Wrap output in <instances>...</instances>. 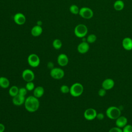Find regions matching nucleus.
Here are the masks:
<instances>
[{"label":"nucleus","mask_w":132,"mask_h":132,"mask_svg":"<svg viewBox=\"0 0 132 132\" xmlns=\"http://www.w3.org/2000/svg\"><path fill=\"white\" fill-rule=\"evenodd\" d=\"M25 99V96L18 94L16 96L12 97V102L14 105L16 106H20L24 104Z\"/></svg>","instance_id":"nucleus-12"},{"label":"nucleus","mask_w":132,"mask_h":132,"mask_svg":"<svg viewBox=\"0 0 132 132\" xmlns=\"http://www.w3.org/2000/svg\"><path fill=\"white\" fill-rule=\"evenodd\" d=\"M96 118H97L99 120H102L104 118V115L102 113H97V116H96Z\"/></svg>","instance_id":"nucleus-31"},{"label":"nucleus","mask_w":132,"mask_h":132,"mask_svg":"<svg viewBox=\"0 0 132 132\" xmlns=\"http://www.w3.org/2000/svg\"><path fill=\"white\" fill-rule=\"evenodd\" d=\"M5 130V125L0 123V132H4Z\"/></svg>","instance_id":"nucleus-33"},{"label":"nucleus","mask_w":132,"mask_h":132,"mask_svg":"<svg viewBox=\"0 0 132 132\" xmlns=\"http://www.w3.org/2000/svg\"><path fill=\"white\" fill-rule=\"evenodd\" d=\"M60 90L61 93L63 94H67L70 92V87L66 85H63L60 87Z\"/></svg>","instance_id":"nucleus-26"},{"label":"nucleus","mask_w":132,"mask_h":132,"mask_svg":"<svg viewBox=\"0 0 132 132\" xmlns=\"http://www.w3.org/2000/svg\"><path fill=\"white\" fill-rule=\"evenodd\" d=\"M79 15L85 19H90L93 16V12L92 10L87 7H84L79 9Z\"/></svg>","instance_id":"nucleus-7"},{"label":"nucleus","mask_w":132,"mask_h":132,"mask_svg":"<svg viewBox=\"0 0 132 132\" xmlns=\"http://www.w3.org/2000/svg\"><path fill=\"white\" fill-rule=\"evenodd\" d=\"M57 63L60 67H65L69 63V58L68 56L63 53L60 54L57 57Z\"/></svg>","instance_id":"nucleus-10"},{"label":"nucleus","mask_w":132,"mask_h":132,"mask_svg":"<svg viewBox=\"0 0 132 132\" xmlns=\"http://www.w3.org/2000/svg\"><path fill=\"white\" fill-rule=\"evenodd\" d=\"M123 132H132V125L130 124H127L122 129Z\"/></svg>","instance_id":"nucleus-27"},{"label":"nucleus","mask_w":132,"mask_h":132,"mask_svg":"<svg viewBox=\"0 0 132 132\" xmlns=\"http://www.w3.org/2000/svg\"><path fill=\"white\" fill-rule=\"evenodd\" d=\"M53 46L56 50H59L61 48L62 46V42L61 40L58 39H55L53 42Z\"/></svg>","instance_id":"nucleus-22"},{"label":"nucleus","mask_w":132,"mask_h":132,"mask_svg":"<svg viewBox=\"0 0 132 132\" xmlns=\"http://www.w3.org/2000/svg\"><path fill=\"white\" fill-rule=\"evenodd\" d=\"M44 93V89L42 86H37L33 90V95L39 98L41 97Z\"/></svg>","instance_id":"nucleus-17"},{"label":"nucleus","mask_w":132,"mask_h":132,"mask_svg":"<svg viewBox=\"0 0 132 132\" xmlns=\"http://www.w3.org/2000/svg\"><path fill=\"white\" fill-rule=\"evenodd\" d=\"M13 20L16 24L19 25H22L25 23L26 18L23 13L19 12L14 15Z\"/></svg>","instance_id":"nucleus-13"},{"label":"nucleus","mask_w":132,"mask_h":132,"mask_svg":"<svg viewBox=\"0 0 132 132\" xmlns=\"http://www.w3.org/2000/svg\"><path fill=\"white\" fill-rule=\"evenodd\" d=\"M87 33L88 28L85 24H78L74 28V34L78 38H82L86 36Z\"/></svg>","instance_id":"nucleus-4"},{"label":"nucleus","mask_w":132,"mask_h":132,"mask_svg":"<svg viewBox=\"0 0 132 132\" xmlns=\"http://www.w3.org/2000/svg\"><path fill=\"white\" fill-rule=\"evenodd\" d=\"M43 29L41 26L36 25L34 26L31 30V34L34 37L39 36L42 33Z\"/></svg>","instance_id":"nucleus-18"},{"label":"nucleus","mask_w":132,"mask_h":132,"mask_svg":"<svg viewBox=\"0 0 132 132\" xmlns=\"http://www.w3.org/2000/svg\"><path fill=\"white\" fill-rule=\"evenodd\" d=\"M90 48L89 44L87 41H82L77 46V51L78 53L84 54L87 53Z\"/></svg>","instance_id":"nucleus-11"},{"label":"nucleus","mask_w":132,"mask_h":132,"mask_svg":"<svg viewBox=\"0 0 132 132\" xmlns=\"http://www.w3.org/2000/svg\"><path fill=\"white\" fill-rule=\"evenodd\" d=\"M79 9L78 7L76 5H72L70 7V12L74 14H79Z\"/></svg>","instance_id":"nucleus-23"},{"label":"nucleus","mask_w":132,"mask_h":132,"mask_svg":"<svg viewBox=\"0 0 132 132\" xmlns=\"http://www.w3.org/2000/svg\"><path fill=\"white\" fill-rule=\"evenodd\" d=\"M28 64L32 68L38 67L40 63L39 57L36 54H31L27 57Z\"/></svg>","instance_id":"nucleus-6"},{"label":"nucleus","mask_w":132,"mask_h":132,"mask_svg":"<svg viewBox=\"0 0 132 132\" xmlns=\"http://www.w3.org/2000/svg\"><path fill=\"white\" fill-rule=\"evenodd\" d=\"M108 132H123V130L121 128L117 126L110 128Z\"/></svg>","instance_id":"nucleus-29"},{"label":"nucleus","mask_w":132,"mask_h":132,"mask_svg":"<svg viewBox=\"0 0 132 132\" xmlns=\"http://www.w3.org/2000/svg\"><path fill=\"white\" fill-rule=\"evenodd\" d=\"M10 86V81L6 77H0V87L3 89H7Z\"/></svg>","instance_id":"nucleus-19"},{"label":"nucleus","mask_w":132,"mask_h":132,"mask_svg":"<svg viewBox=\"0 0 132 132\" xmlns=\"http://www.w3.org/2000/svg\"><path fill=\"white\" fill-rule=\"evenodd\" d=\"M25 88H26L27 91H33L34 90V89L35 88V84L33 82V81L26 82V84L25 85Z\"/></svg>","instance_id":"nucleus-25"},{"label":"nucleus","mask_w":132,"mask_h":132,"mask_svg":"<svg viewBox=\"0 0 132 132\" xmlns=\"http://www.w3.org/2000/svg\"><path fill=\"white\" fill-rule=\"evenodd\" d=\"M114 86V81L111 78H106L103 80L102 87L106 90H109L113 88Z\"/></svg>","instance_id":"nucleus-14"},{"label":"nucleus","mask_w":132,"mask_h":132,"mask_svg":"<svg viewBox=\"0 0 132 132\" xmlns=\"http://www.w3.org/2000/svg\"><path fill=\"white\" fill-rule=\"evenodd\" d=\"M19 88L16 86H12L8 90V93L11 97H14L19 94Z\"/></svg>","instance_id":"nucleus-21"},{"label":"nucleus","mask_w":132,"mask_h":132,"mask_svg":"<svg viewBox=\"0 0 132 132\" xmlns=\"http://www.w3.org/2000/svg\"><path fill=\"white\" fill-rule=\"evenodd\" d=\"M121 111L120 109L116 106H110L106 111V114L107 117L111 120H116L121 116Z\"/></svg>","instance_id":"nucleus-3"},{"label":"nucleus","mask_w":132,"mask_h":132,"mask_svg":"<svg viewBox=\"0 0 132 132\" xmlns=\"http://www.w3.org/2000/svg\"><path fill=\"white\" fill-rule=\"evenodd\" d=\"M37 25L41 26L42 24V22L41 21H38V22H37Z\"/></svg>","instance_id":"nucleus-34"},{"label":"nucleus","mask_w":132,"mask_h":132,"mask_svg":"<svg viewBox=\"0 0 132 132\" xmlns=\"http://www.w3.org/2000/svg\"><path fill=\"white\" fill-rule=\"evenodd\" d=\"M84 86L79 82H75L70 87V93L71 96L76 97L80 96L84 92Z\"/></svg>","instance_id":"nucleus-2"},{"label":"nucleus","mask_w":132,"mask_h":132,"mask_svg":"<svg viewBox=\"0 0 132 132\" xmlns=\"http://www.w3.org/2000/svg\"><path fill=\"white\" fill-rule=\"evenodd\" d=\"M113 8L117 11H121L124 8V3L122 0H117L113 4Z\"/></svg>","instance_id":"nucleus-20"},{"label":"nucleus","mask_w":132,"mask_h":132,"mask_svg":"<svg viewBox=\"0 0 132 132\" xmlns=\"http://www.w3.org/2000/svg\"><path fill=\"white\" fill-rule=\"evenodd\" d=\"M50 74L51 77L55 79H61L64 76V71L60 68L54 67L51 70Z\"/></svg>","instance_id":"nucleus-5"},{"label":"nucleus","mask_w":132,"mask_h":132,"mask_svg":"<svg viewBox=\"0 0 132 132\" xmlns=\"http://www.w3.org/2000/svg\"><path fill=\"white\" fill-rule=\"evenodd\" d=\"M22 77L26 82L33 81L35 75L34 72L30 69H25L22 73Z\"/></svg>","instance_id":"nucleus-8"},{"label":"nucleus","mask_w":132,"mask_h":132,"mask_svg":"<svg viewBox=\"0 0 132 132\" xmlns=\"http://www.w3.org/2000/svg\"><path fill=\"white\" fill-rule=\"evenodd\" d=\"M47 67H48L50 69H51V70L54 68V63H53V62H48L47 63Z\"/></svg>","instance_id":"nucleus-32"},{"label":"nucleus","mask_w":132,"mask_h":132,"mask_svg":"<svg viewBox=\"0 0 132 132\" xmlns=\"http://www.w3.org/2000/svg\"><path fill=\"white\" fill-rule=\"evenodd\" d=\"M97 112L96 110L92 108H89L85 110L84 113L85 119L88 121H91L96 118Z\"/></svg>","instance_id":"nucleus-9"},{"label":"nucleus","mask_w":132,"mask_h":132,"mask_svg":"<svg viewBox=\"0 0 132 132\" xmlns=\"http://www.w3.org/2000/svg\"><path fill=\"white\" fill-rule=\"evenodd\" d=\"M106 91L107 90H106L104 88H102L101 89H100L98 91V95L101 96V97L104 96L106 95Z\"/></svg>","instance_id":"nucleus-30"},{"label":"nucleus","mask_w":132,"mask_h":132,"mask_svg":"<svg viewBox=\"0 0 132 132\" xmlns=\"http://www.w3.org/2000/svg\"><path fill=\"white\" fill-rule=\"evenodd\" d=\"M25 109L29 112H34L38 110L40 107V102L38 98L34 95L27 97L24 102Z\"/></svg>","instance_id":"nucleus-1"},{"label":"nucleus","mask_w":132,"mask_h":132,"mask_svg":"<svg viewBox=\"0 0 132 132\" xmlns=\"http://www.w3.org/2000/svg\"><path fill=\"white\" fill-rule=\"evenodd\" d=\"M116 120V126L121 128L124 127L127 124V119L124 116H120Z\"/></svg>","instance_id":"nucleus-16"},{"label":"nucleus","mask_w":132,"mask_h":132,"mask_svg":"<svg viewBox=\"0 0 132 132\" xmlns=\"http://www.w3.org/2000/svg\"><path fill=\"white\" fill-rule=\"evenodd\" d=\"M123 48L126 51L132 50V39L130 37L124 38L122 42Z\"/></svg>","instance_id":"nucleus-15"},{"label":"nucleus","mask_w":132,"mask_h":132,"mask_svg":"<svg viewBox=\"0 0 132 132\" xmlns=\"http://www.w3.org/2000/svg\"><path fill=\"white\" fill-rule=\"evenodd\" d=\"M27 90L25 87H21L19 88V94L25 96L27 94Z\"/></svg>","instance_id":"nucleus-28"},{"label":"nucleus","mask_w":132,"mask_h":132,"mask_svg":"<svg viewBox=\"0 0 132 132\" xmlns=\"http://www.w3.org/2000/svg\"><path fill=\"white\" fill-rule=\"evenodd\" d=\"M96 38H97L95 35L90 34L87 37L86 40L88 43H93L96 41Z\"/></svg>","instance_id":"nucleus-24"}]
</instances>
